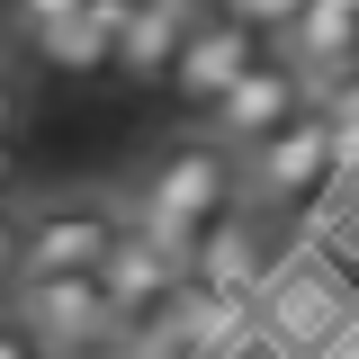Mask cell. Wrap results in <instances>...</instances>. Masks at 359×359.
<instances>
[{
	"label": "cell",
	"mask_w": 359,
	"mask_h": 359,
	"mask_svg": "<svg viewBox=\"0 0 359 359\" xmlns=\"http://www.w3.org/2000/svg\"><path fill=\"white\" fill-rule=\"evenodd\" d=\"M135 0H81L72 18H54V27H27L36 36V54L54 63V72H108L117 63V27H126Z\"/></svg>",
	"instance_id": "cell-10"
},
{
	"label": "cell",
	"mask_w": 359,
	"mask_h": 359,
	"mask_svg": "<svg viewBox=\"0 0 359 359\" xmlns=\"http://www.w3.org/2000/svg\"><path fill=\"white\" fill-rule=\"evenodd\" d=\"M198 278H207L216 297H233V306H261V287L278 278V243H269V216H261V207H233L224 224H207Z\"/></svg>",
	"instance_id": "cell-7"
},
{
	"label": "cell",
	"mask_w": 359,
	"mask_h": 359,
	"mask_svg": "<svg viewBox=\"0 0 359 359\" xmlns=\"http://www.w3.org/2000/svg\"><path fill=\"white\" fill-rule=\"evenodd\" d=\"M0 359H54V351H45L36 332H27V323H18V314L0 306Z\"/></svg>",
	"instance_id": "cell-13"
},
{
	"label": "cell",
	"mask_w": 359,
	"mask_h": 359,
	"mask_svg": "<svg viewBox=\"0 0 359 359\" xmlns=\"http://www.w3.org/2000/svg\"><path fill=\"white\" fill-rule=\"evenodd\" d=\"M9 171H18V144H0V189H9Z\"/></svg>",
	"instance_id": "cell-17"
},
{
	"label": "cell",
	"mask_w": 359,
	"mask_h": 359,
	"mask_svg": "<svg viewBox=\"0 0 359 359\" xmlns=\"http://www.w3.org/2000/svg\"><path fill=\"white\" fill-rule=\"evenodd\" d=\"M9 314H18V323H27L54 359L126 332V323H117V306H108V287H99V269H90V278H18V287H9Z\"/></svg>",
	"instance_id": "cell-5"
},
{
	"label": "cell",
	"mask_w": 359,
	"mask_h": 359,
	"mask_svg": "<svg viewBox=\"0 0 359 359\" xmlns=\"http://www.w3.org/2000/svg\"><path fill=\"white\" fill-rule=\"evenodd\" d=\"M261 54H269V36L252 27V18H233V9H207V18H198V36L180 45L171 81H180V99H198V108H207V99H216V90H233L252 63H261Z\"/></svg>",
	"instance_id": "cell-8"
},
{
	"label": "cell",
	"mask_w": 359,
	"mask_h": 359,
	"mask_svg": "<svg viewBox=\"0 0 359 359\" xmlns=\"http://www.w3.org/2000/svg\"><path fill=\"white\" fill-rule=\"evenodd\" d=\"M135 359H144V351H135Z\"/></svg>",
	"instance_id": "cell-18"
},
{
	"label": "cell",
	"mask_w": 359,
	"mask_h": 359,
	"mask_svg": "<svg viewBox=\"0 0 359 359\" xmlns=\"http://www.w3.org/2000/svg\"><path fill=\"white\" fill-rule=\"evenodd\" d=\"M278 54H287L306 81H323V72L359 63V0H306V9L278 27Z\"/></svg>",
	"instance_id": "cell-9"
},
{
	"label": "cell",
	"mask_w": 359,
	"mask_h": 359,
	"mask_svg": "<svg viewBox=\"0 0 359 359\" xmlns=\"http://www.w3.org/2000/svg\"><path fill=\"white\" fill-rule=\"evenodd\" d=\"M117 233H126V207L108 189H63V198L27 207V269L18 278H90L117 252Z\"/></svg>",
	"instance_id": "cell-4"
},
{
	"label": "cell",
	"mask_w": 359,
	"mask_h": 359,
	"mask_svg": "<svg viewBox=\"0 0 359 359\" xmlns=\"http://www.w3.org/2000/svg\"><path fill=\"white\" fill-rule=\"evenodd\" d=\"M18 126H27V81L0 72V144H18Z\"/></svg>",
	"instance_id": "cell-12"
},
{
	"label": "cell",
	"mask_w": 359,
	"mask_h": 359,
	"mask_svg": "<svg viewBox=\"0 0 359 359\" xmlns=\"http://www.w3.org/2000/svg\"><path fill=\"white\" fill-rule=\"evenodd\" d=\"M332 180H341V135H332L323 108H306V117H287V126L269 135L261 153H243V207L297 216V207H314Z\"/></svg>",
	"instance_id": "cell-2"
},
{
	"label": "cell",
	"mask_w": 359,
	"mask_h": 359,
	"mask_svg": "<svg viewBox=\"0 0 359 359\" xmlns=\"http://www.w3.org/2000/svg\"><path fill=\"white\" fill-rule=\"evenodd\" d=\"M126 224L144 233V243H162L180 269H198V243H207V224H224L233 207H243V162L224 153V144H207V135H162L144 162H135L126 180Z\"/></svg>",
	"instance_id": "cell-1"
},
{
	"label": "cell",
	"mask_w": 359,
	"mask_h": 359,
	"mask_svg": "<svg viewBox=\"0 0 359 359\" xmlns=\"http://www.w3.org/2000/svg\"><path fill=\"white\" fill-rule=\"evenodd\" d=\"M63 359H135V341L117 332V341H90V351H63Z\"/></svg>",
	"instance_id": "cell-16"
},
{
	"label": "cell",
	"mask_w": 359,
	"mask_h": 359,
	"mask_svg": "<svg viewBox=\"0 0 359 359\" xmlns=\"http://www.w3.org/2000/svg\"><path fill=\"white\" fill-rule=\"evenodd\" d=\"M81 0H18V27H54V18H72Z\"/></svg>",
	"instance_id": "cell-14"
},
{
	"label": "cell",
	"mask_w": 359,
	"mask_h": 359,
	"mask_svg": "<svg viewBox=\"0 0 359 359\" xmlns=\"http://www.w3.org/2000/svg\"><path fill=\"white\" fill-rule=\"evenodd\" d=\"M261 323L287 332L297 351H323L332 332L359 323V297L341 287V269H323V261H278V278L261 287Z\"/></svg>",
	"instance_id": "cell-6"
},
{
	"label": "cell",
	"mask_w": 359,
	"mask_h": 359,
	"mask_svg": "<svg viewBox=\"0 0 359 359\" xmlns=\"http://www.w3.org/2000/svg\"><path fill=\"white\" fill-rule=\"evenodd\" d=\"M306 108H314V81L278 54V45H269V54H261L233 90H216V99L198 108V135H207V144H224V153L243 162V153H261L287 117H306Z\"/></svg>",
	"instance_id": "cell-3"
},
{
	"label": "cell",
	"mask_w": 359,
	"mask_h": 359,
	"mask_svg": "<svg viewBox=\"0 0 359 359\" xmlns=\"http://www.w3.org/2000/svg\"><path fill=\"white\" fill-rule=\"evenodd\" d=\"M306 359H359V323H351V332H332V341H323V351H306Z\"/></svg>",
	"instance_id": "cell-15"
},
{
	"label": "cell",
	"mask_w": 359,
	"mask_h": 359,
	"mask_svg": "<svg viewBox=\"0 0 359 359\" xmlns=\"http://www.w3.org/2000/svg\"><path fill=\"white\" fill-rule=\"evenodd\" d=\"M18 269H27V207H0V306H9Z\"/></svg>",
	"instance_id": "cell-11"
}]
</instances>
